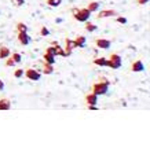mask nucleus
Listing matches in <instances>:
<instances>
[{
	"instance_id": "20e7f679",
	"label": "nucleus",
	"mask_w": 150,
	"mask_h": 151,
	"mask_svg": "<svg viewBox=\"0 0 150 151\" xmlns=\"http://www.w3.org/2000/svg\"><path fill=\"white\" fill-rule=\"evenodd\" d=\"M107 60H109V68L112 69H119L121 66V56L117 55V54H112L107 58Z\"/></svg>"
},
{
	"instance_id": "aec40b11",
	"label": "nucleus",
	"mask_w": 150,
	"mask_h": 151,
	"mask_svg": "<svg viewBox=\"0 0 150 151\" xmlns=\"http://www.w3.org/2000/svg\"><path fill=\"white\" fill-rule=\"evenodd\" d=\"M62 3V0H47V4L50 7H58Z\"/></svg>"
},
{
	"instance_id": "f3484780",
	"label": "nucleus",
	"mask_w": 150,
	"mask_h": 151,
	"mask_svg": "<svg viewBox=\"0 0 150 151\" xmlns=\"http://www.w3.org/2000/svg\"><path fill=\"white\" fill-rule=\"evenodd\" d=\"M43 59L46 63H50V65H54L55 63V55H52V54H48V52H46L43 55Z\"/></svg>"
},
{
	"instance_id": "b1692460",
	"label": "nucleus",
	"mask_w": 150,
	"mask_h": 151,
	"mask_svg": "<svg viewBox=\"0 0 150 151\" xmlns=\"http://www.w3.org/2000/svg\"><path fill=\"white\" fill-rule=\"evenodd\" d=\"M116 21H117L119 24H122V25H124V24H127V19H125V18H124V17H119V15H117V18H116Z\"/></svg>"
},
{
	"instance_id": "bb28decb",
	"label": "nucleus",
	"mask_w": 150,
	"mask_h": 151,
	"mask_svg": "<svg viewBox=\"0 0 150 151\" xmlns=\"http://www.w3.org/2000/svg\"><path fill=\"white\" fill-rule=\"evenodd\" d=\"M15 1H17V4H18V6H22L25 0H15Z\"/></svg>"
},
{
	"instance_id": "0eeeda50",
	"label": "nucleus",
	"mask_w": 150,
	"mask_h": 151,
	"mask_svg": "<svg viewBox=\"0 0 150 151\" xmlns=\"http://www.w3.org/2000/svg\"><path fill=\"white\" fill-rule=\"evenodd\" d=\"M145 70V65H143L142 60H135V62H132V65H131V72L134 73H138V72H143Z\"/></svg>"
},
{
	"instance_id": "4468645a",
	"label": "nucleus",
	"mask_w": 150,
	"mask_h": 151,
	"mask_svg": "<svg viewBox=\"0 0 150 151\" xmlns=\"http://www.w3.org/2000/svg\"><path fill=\"white\" fill-rule=\"evenodd\" d=\"M99 6H101V4H99L98 1H90V3H88V6L86 8H87L91 14H92V12L98 11V10H99Z\"/></svg>"
},
{
	"instance_id": "f8f14e48",
	"label": "nucleus",
	"mask_w": 150,
	"mask_h": 151,
	"mask_svg": "<svg viewBox=\"0 0 150 151\" xmlns=\"http://www.w3.org/2000/svg\"><path fill=\"white\" fill-rule=\"evenodd\" d=\"M73 43H75V48L84 47V44H86V37L84 36H77L75 40H73Z\"/></svg>"
},
{
	"instance_id": "9d476101",
	"label": "nucleus",
	"mask_w": 150,
	"mask_h": 151,
	"mask_svg": "<svg viewBox=\"0 0 150 151\" xmlns=\"http://www.w3.org/2000/svg\"><path fill=\"white\" fill-rule=\"evenodd\" d=\"M94 65H96V66H102V68H106V66H109V60H107V58L99 56V58H95L94 59Z\"/></svg>"
},
{
	"instance_id": "5701e85b",
	"label": "nucleus",
	"mask_w": 150,
	"mask_h": 151,
	"mask_svg": "<svg viewBox=\"0 0 150 151\" xmlns=\"http://www.w3.org/2000/svg\"><path fill=\"white\" fill-rule=\"evenodd\" d=\"M22 76H24V69H17L14 72V77H17V78H20Z\"/></svg>"
},
{
	"instance_id": "39448f33",
	"label": "nucleus",
	"mask_w": 150,
	"mask_h": 151,
	"mask_svg": "<svg viewBox=\"0 0 150 151\" xmlns=\"http://www.w3.org/2000/svg\"><path fill=\"white\" fill-rule=\"evenodd\" d=\"M94 43L95 45L98 48H102V50H107V48H110V40H107V39H94Z\"/></svg>"
},
{
	"instance_id": "ddd939ff",
	"label": "nucleus",
	"mask_w": 150,
	"mask_h": 151,
	"mask_svg": "<svg viewBox=\"0 0 150 151\" xmlns=\"http://www.w3.org/2000/svg\"><path fill=\"white\" fill-rule=\"evenodd\" d=\"M11 55V52L6 45H0V59H6Z\"/></svg>"
},
{
	"instance_id": "7ed1b4c3",
	"label": "nucleus",
	"mask_w": 150,
	"mask_h": 151,
	"mask_svg": "<svg viewBox=\"0 0 150 151\" xmlns=\"http://www.w3.org/2000/svg\"><path fill=\"white\" fill-rule=\"evenodd\" d=\"M24 76L28 80H30V81H37V80H40V77H41V73H40L39 70H36V69H25Z\"/></svg>"
},
{
	"instance_id": "6e6552de",
	"label": "nucleus",
	"mask_w": 150,
	"mask_h": 151,
	"mask_svg": "<svg viewBox=\"0 0 150 151\" xmlns=\"http://www.w3.org/2000/svg\"><path fill=\"white\" fill-rule=\"evenodd\" d=\"M18 41L22 45H28L30 43V37H29L28 32H18Z\"/></svg>"
},
{
	"instance_id": "a878e982",
	"label": "nucleus",
	"mask_w": 150,
	"mask_h": 151,
	"mask_svg": "<svg viewBox=\"0 0 150 151\" xmlns=\"http://www.w3.org/2000/svg\"><path fill=\"white\" fill-rule=\"evenodd\" d=\"M136 3H138V4H141V6H143V4L149 3V0H136Z\"/></svg>"
},
{
	"instance_id": "f257e3e1",
	"label": "nucleus",
	"mask_w": 150,
	"mask_h": 151,
	"mask_svg": "<svg viewBox=\"0 0 150 151\" xmlns=\"http://www.w3.org/2000/svg\"><path fill=\"white\" fill-rule=\"evenodd\" d=\"M109 84H110L109 80L105 78V77H101V78L92 85L91 92H94L95 95H103V93H106L107 89H109Z\"/></svg>"
},
{
	"instance_id": "cd10ccee",
	"label": "nucleus",
	"mask_w": 150,
	"mask_h": 151,
	"mask_svg": "<svg viewBox=\"0 0 150 151\" xmlns=\"http://www.w3.org/2000/svg\"><path fill=\"white\" fill-rule=\"evenodd\" d=\"M0 83H1V80H0Z\"/></svg>"
},
{
	"instance_id": "423d86ee",
	"label": "nucleus",
	"mask_w": 150,
	"mask_h": 151,
	"mask_svg": "<svg viewBox=\"0 0 150 151\" xmlns=\"http://www.w3.org/2000/svg\"><path fill=\"white\" fill-rule=\"evenodd\" d=\"M119 15V12L116 11V10H103V11H99L98 17L99 19H102V18H109V17H117Z\"/></svg>"
},
{
	"instance_id": "6ab92c4d",
	"label": "nucleus",
	"mask_w": 150,
	"mask_h": 151,
	"mask_svg": "<svg viewBox=\"0 0 150 151\" xmlns=\"http://www.w3.org/2000/svg\"><path fill=\"white\" fill-rule=\"evenodd\" d=\"M17 32H28V26L24 22H18L17 24Z\"/></svg>"
},
{
	"instance_id": "2eb2a0df",
	"label": "nucleus",
	"mask_w": 150,
	"mask_h": 151,
	"mask_svg": "<svg viewBox=\"0 0 150 151\" xmlns=\"http://www.w3.org/2000/svg\"><path fill=\"white\" fill-rule=\"evenodd\" d=\"M11 109V102L8 99H0V110H10Z\"/></svg>"
},
{
	"instance_id": "a211bd4d",
	"label": "nucleus",
	"mask_w": 150,
	"mask_h": 151,
	"mask_svg": "<svg viewBox=\"0 0 150 151\" xmlns=\"http://www.w3.org/2000/svg\"><path fill=\"white\" fill-rule=\"evenodd\" d=\"M96 26H95L94 24H91V22H88V21H86V30H87V32H95V30H96Z\"/></svg>"
},
{
	"instance_id": "4be33fe9",
	"label": "nucleus",
	"mask_w": 150,
	"mask_h": 151,
	"mask_svg": "<svg viewBox=\"0 0 150 151\" xmlns=\"http://www.w3.org/2000/svg\"><path fill=\"white\" fill-rule=\"evenodd\" d=\"M6 66H7V68H11V66H15V62H14V60H12V58L11 56H8V58H6Z\"/></svg>"
},
{
	"instance_id": "1a4fd4ad",
	"label": "nucleus",
	"mask_w": 150,
	"mask_h": 151,
	"mask_svg": "<svg viewBox=\"0 0 150 151\" xmlns=\"http://www.w3.org/2000/svg\"><path fill=\"white\" fill-rule=\"evenodd\" d=\"M86 103L87 104H96V102H98V95H95L94 92H90V93H87L86 95Z\"/></svg>"
},
{
	"instance_id": "393cba45",
	"label": "nucleus",
	"mask_w": 150,
	"mask_h": 151,
	"mask_svg": "<svg viewBox=\"0 0 150 151\" xmlns=\"http://www.w3.org/2000/svg\"><path fill=\"white\" fill-rule=\"evenodd\" d=\"M50 32L47 30V28H41V32H40V36H48Z\"/></svg>"
},
{
	"instance_id": "9b49d317",
	"label": "nucleus",
	"mask_w": 150,
	"mask_h": 151,
	"mask_svg": "<svg viewBox=\"0 0 150 151\" xmlns=\"http://www.w3.org/2000/svg\"><path fill=\"white\" fill-rule=\"evenodd\" d=\"M65 43H66V51H65V54H66V56H69L72 54V51H73V48H75V43H73V40L70 39H66L65 40Z\"/></svg>"
},
{
	"instance_id": "412c9836",
	"label": "nucleus",
	"mask_w": 150,
	"mask_h": 151,
	"mask_svg": "<svg viewBox=\"0 0 150 151\" xmlns=\"http://www.w3.org/2000/svg\"><path fill=\"white\" fill-rule=\"evenodd\" d=\"M11 58H12V60H14L15 63H20V62H21V58H22V56H21V54H18V52H14V54L11 55Z\"/></svg>"
},
{
	"instance_id": "dca6fc26",
	"label": "nucleus",
	"mask_w": 150,
	"mask_h": 151,
	"mask_svg": "<svg viewBox=\"0 0 150 151\" xmlns=\"http://www.w3.org/2000/svg\"><path fill=\"white\" fill-rule=\"evenodd\" d=\"M41 70H43L44 74H51V73L54 72V68H52V65L43 62V63H41Z\"/></svg>"
},
{
	"instance_id": "f03ea898",
	"label": "nucleus",
	"mask_w": 150,
	"mask_h": 151,
	"mask_svg": "<svg viewBox=\"0 0 150 151\" xmlns=\"http://www.w3.org/2000/svg\"><path fill=\"white\" fill-rule=\"evenodd\" d=\"M72 14H73V18L76 21H79V22H86V21L90 19L91 17V12L87 8H73Z\"/></svg>"
}]
</instances>
